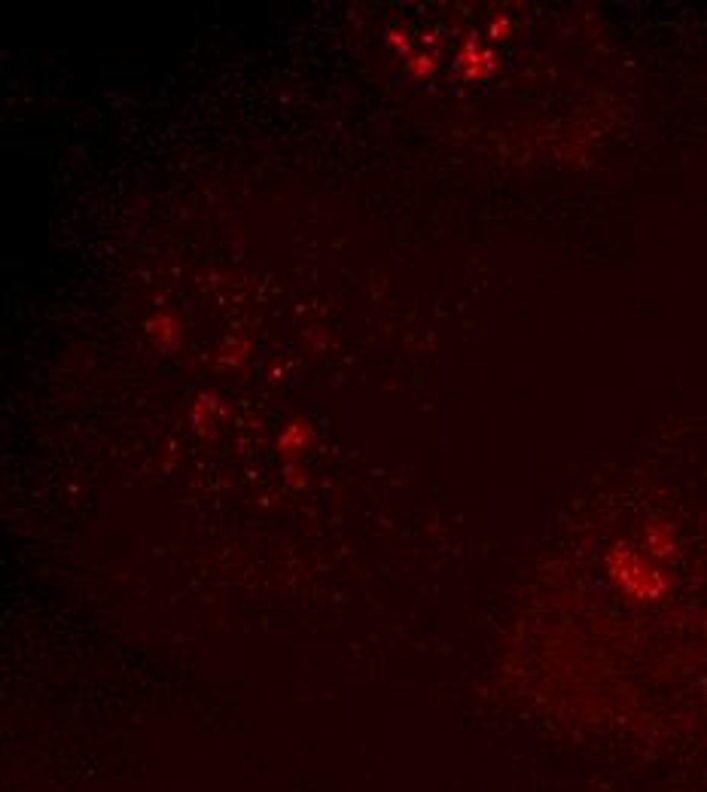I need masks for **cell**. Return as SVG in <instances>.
<instances>
[{
  "instance_id": "obj_1",
  "label": "cell",
  "mask_w": 707,
  "mask_h": 792,
  "mask_svg": "<svg viewBox=\"0 0 707 792\" xmlns=\"http://www.w3.org/2000/svg\"><path fill=\"white\" fill-rule=\"evenodd\" d=\"M610 573L622 585V591L634 594V598H640V601H653L665 585L659 579V573L644 558H637L634 552H613Z\"/></svg>"
},
{
  "instance_id": "obj_2",
  "label": "cell",
  "mask_w": 707,
  "mask_h": 792,
  "mask_svg": "<svg viewBox=\"0 0 707 792\" xmlns=\"http://www.w3.org/2000/svg\"><path fill=\"white\" fill-rule=\"evenodd\" d=\"M650 546H653L656 555H668V549H671L668 534H665V531H650Z\"/></svg>"
}]
</instances>
